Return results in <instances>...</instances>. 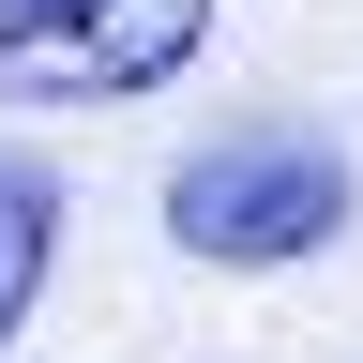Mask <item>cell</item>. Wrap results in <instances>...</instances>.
<instances>
[{
  "label": "cell",
  "mask_w": 363,
  "mask_h": 363,
  "mask_svg": "<svg viewBox=\"0 0 363 363\" xmlns=\"http://www.w3.org/2000/svg\"><path fill=\"white\" fill-rule=\"evenodd\" d=\"M348 152L318 121H227V136H197V152L167 167V242L182 257H212V272H288V257H318L348 227Z\"/></svg>",
  "instance_id": "6da1fadb"
},
{
  "label": "cell",
  "mask_w": 363,
  "mask_h": 363,
  "mask_svg": "<svg viewBox=\"0 0 363 363\" xmlns=\"http://www.w3.org/2000/svg\"><path fill=\"white\" fill-rule=\"evenodd\" d=\"M45 257H61V182L0 152V348L30 333V303H45Z\"/></svg>",
  "instance_id": "3957f363"
},
{
  "label": "cell",
  "mask_w": 363,
  "mask_h": 363,
  "mask_svg": "<svg viewBox=\"0 0 363 363\" xmlns=\"http://www.w3.org/2000/svg\"><path fill=\"white\" fill-rule=\"evenodd\" d=\"M212 45V0H0V106H136Z\"/></svg>",
  "instance_id": "7a4b0ae2"
}]
</instances>
